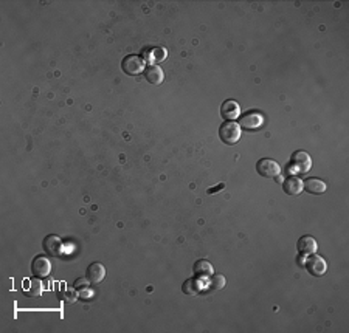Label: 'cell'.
<instances>
[{"mask_svg": "<svg viewBox=\"0 0 349 333\" xmlns=\"http://www.w3.org/2000/svg\"><path fill=\"white\" fill-rule=\"evenodd\" d=\"M240 133H242V129H240V126L237 123H234V121H227L219 129L221 140L225 144H230V146L236 144L240 140Z\"/></svg>", "mask_w": 349, "mask_h": 333, "instance_id": "cell-1", "label": "cell"}, {"mask_svg": "<svg viewBox=\"0 0 349 333\" xmlns=\"http://www.w3.org/2000/svg\"><path fill=\"white\" fill-rule=\"evenodd\" d=\"M289 168L292 172H298V174H306L309 172V169L312 168V160L310 155L304 151H297L289 163Z\"/></svg>", "mask_w": 349, "mask_h": 333, "instance_id": "cell-2", "label": "cell"}, {"mask_svg": "<svg viewBox=\"0 0 349 333\" xmlns=\"http://www.w3.org/2000/svg\"><path fill=\"white\" fill-rule=\"evenodd\" d=\"M256 171H258L259 175H262L265 178H276L280 175V172H281V168H280V164L275 160L262 158L256 164Z\"/></svg>", "mask_w": 349, "mask_h": 333, "instance_id": "cell-3", "label": "cell"}, {"mask_svg": "<svg viewBox=\"0 0 349 333\" xmlns=\"http://www.w3.org/2000/svg\"><path fill=\"white\" fill-rule=\"evenodd\" d=\"M304 265H306L307 271H309L312 276H315V277H321V276H323V274L326 273V270H328L326 261H325L323 257H321V256H317V254H309V256H306Z\"/></svg>", "mask_w": 349, "mask_h": 333, "instance_id": "cell-4", "label": "cell"}, {"mask_svg": "<svg viewBox=\"0 0 349 333\" xmlns=\"http://www.w3.org/2000/svg\"><path fill=\"white\" fill-rule=\"evenodd\" d=\"M145 61L137 54H129V56L123 59V71L130 76L140 75L142 71H145Z\"/></svg>", "mask_w": 349, "mask_h": 333, "instance_id": "cell-5", "label": "cell"}, {"mask_svg": "<svg viewBox=\"0 0 349 333\" xmlns=\"http://www.w3.org/2000/svg\"><path fill=\"white\" fill-rule=\"evenodd\" d=\"M264 124V117L258 112H250L246 114L239 121L240 129H246V130H256Z\"/></svg>", "mask_w": 349, "mask_h": 333, "instance_id": "cell-6", "label": "cell"}, {"mask_svg": "<svg viewBox=\"0 0 349 333\" xmlns=\"http://www.w3.org/2000/svg\"><path fill=\"white\" fill-rule=\"evenodd\" d=\"M31 271L36 277L44 279V277L50 276V273H51V262L44 256H38V257H34V261L31 264Z\"/></svg>", "mask_w": 349, "mask_h": 333, "instance_id": "cell-7", "label": "cell"}, {"mask_svg": "<svg viewBox=\"0 0 349 333\" xmlns=\"http://www.w3.org/2000/svg\"><path fill=\"white\" fill-rule=\"evenodd\" d=\"M44 249L51 256H61L64 253V243L58 236H47L44 240Z\"/></svg>", "mask_w": 349, "mask_h": 333, "instance_id": "cell-8", "label": "cell"}, {"mask_svg": "<svg viewBox=\"0 0 349 333\" xmlns=\"http://www.w3.org/2000/svg\"><path fill=\"white\" fill-rule=\"evenodd\" d=\"M297 248H298L300 254L309 256V254H315V253H317L318 245H317V240H315L312 236H303V237L298 240Z\"/></svg>", "mask_w": 349, "mask_h": 333, "instance_id": "cell-9", "label": "cell"}, {"mask_svg": "<svg viewBox=\"0 0 349 333\" xmlns=\"http://www.w3.org/2000/svg\"><path fill=\"white\" fill-rule=\"evenodd\" d=\"M23 291L26 296L30 298H38L42 294L44 291V285L41 282V277H36V279H25L23 281Z\"/></svg>", "mask_w": 349, "mask_h": 333, "instance_id": "cell-10", "label": "cell"}, {"mask_svg": "<svg viewBox=\"0 0 349 333\" xmlns=\"http://www.w3.org/2000/svg\"><path fill=\"white\" fill-rule=\"evenodd\" d=\"M221 115H222L225 120H230V121L239 118V115H240V107H239V104H237L236 101H233V99L225 101V102L222 104V107H221Z\"/></svg>", "mask_w": 349, "mask_h": 333, "instance_id": "cell-11", "label": "cell"}, {"mask_svg": "<svg viewBox=\"0 0 349 333\" xmlns=\"http://www.w3.org/2000/svg\"><path fill=\"white\" fill-rule=\"evenodd\" d=\"M145 78H146V81H149L151 84H162L163 82V79H165V73H163V70L160 68L158 65H154V64H151V65H148L146 68H145Z\"/></svg>", "mask_w": 349, "mask_h": 333, "instance_id": "cell-12", "label": "cell"}, {"mask_svg": "<svg viewBox=\"0 0 349 333\" xmlns=\"http://www.w3.org/2000/svg\"><path fill=\"white\" fill-rule=\"evenodd\" d=\"M283 188H284V191L289 194V196H298L304 186H303V180H300L298 177H295V175H290V177H287L284 180Z\"/></svg>", "mask_w": 349, "mask_h": 333, "instance_id": "cell-13", "label": "cell"}, {"mask_svg": "<svg viewBox=\"0 0 349 333\" xmlns=\"http://www.w3.org/2000/svg\"><path fill=\"white\" fill-rule=\"evenodd\" d=\"M104 277H106L104 265L99 262H93L87 270V279L90 281V284H98L104 279Z\"/></svg>", "mask_w": 349, "mask_h": 333, "instance_id": "cell-14", "label": "cell"}, {"mask_svg": "<svg viewBox=\"0 0 349 333\" xmlns=\"http://www.w3.org/2000/svg\"><path fill=\"white\" fill-rule=\"evenodd\" d=\"M303 186L306 188L307 192L315 194V196H320V194H325V191H326V183H325L323 180H320V178H315V177L307 178V180L303 183Z\"/></svg>", "mask_w": 349, "mask_h": 333, "instance_id": "cell-15", "label": "cell"}, {"mask_svg": "<svg viewBox=\"0 0 349 333\" xmlns=\"http://www.w3.org/2000/svg\"><path fill=\"white\" fill-rule=\"evenodd\" d=\"M227 284V279L225 276L222 274H211L208 277V281L205 284V288L210 290V291H218V290H222Z\"/></svg>", "mask_w": 349, "mask_h": 333, "instance_id": "cell-16", "label": "cell"}, {"mask_svg": "<svg viewBox=\"0 0 349 333\" xmlns=\"http://www.w3.org/2000/svg\"><path fill=\"white\" fill-rule=\"evenodd\" d=\"M202 282H200V279H188L185 284H183V293L185 294H191V296H194V294H199L200 293V290H202Z\"/></svg>", "mask_w": 349, "mask_h": 333, "instance_id": "cell-17", "label": "cell"}, {"mask_svg": "<svg viewBox=\"0 0 349 333\" xmlns=\"http://www.w3.org/2000/svg\"><path fill=\"white\" fill-rule=\"evenodd\" d=\"M194 273L200 277H210L213 274V265L208 261H197L194 264Z\"/></svg>", "mask_w": 349, "mask_h": 333, "instance_id": "cell-18", "label": "cell"}, {"mask_svg": "<svg viewBox=\"0 0 349 333\" xmlns=\"http://www.w3.org/2000/svg\"><path fill=\"white\" fill-rule=\"evenodd\" d=\"M78 290L76 288H65L64 287V293L59 296L65 304H73V302H76V299H78Z\"/></svg>", "mask_w": 349, "mask_h": 333, "instance_id": "cell-19", "label": "cell"}, {"mask_svg": "<svg viewBox=\"0 0 349 333\" xmlns=\"http://www.w3.org/2000/svg\"><path fill=\"white\" fill-rule=\"evenodd\" d=\"M165 58H166V50H163V48H154L152 50V56H151L152 61L160 62V61H163Z\"/></svg>", "mask_w": 349, "mask_h": 333, "instance_id": "cell-20", "label": "cell"}, {"mask_svg": "<svg viewBox=\"0 0 349 333\" xmlns=\"http://www.w3.org/2000/svg\"><path fill=\"white\" fill-rule=\"evenodd\" d=\"M76 290H78V294L81 296V298H84V299H87V298H90V296H92V288H90L89 285L79 287V288H76Z\"/></svg>", "mask_w": 349, "mask_h": 333, "instance_id": "cell-21", "label": "cell"}, {"mask_svg": "<svg viewBox=\"0 0 349 333\" xmlns=\"http://www.w3.org/2000/svg\"><path fill=\"white\" fill-rule=\"evenodd\" d=\"M224 188H225V184H224V183H221V184H218L216 188H210L206 192H208V194H216L218 191H221V189H224Z\"/></svg>", "mask_w": 349, "mask_h": 333, "instance_id": "cell-22", "label": "cell"}]
</instances>
